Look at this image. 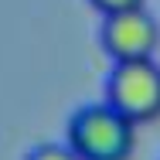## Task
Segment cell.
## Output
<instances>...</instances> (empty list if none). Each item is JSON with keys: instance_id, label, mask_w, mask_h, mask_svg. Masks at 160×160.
<instances>
[{"instance_id": "6da1fadb", "label": "cell", "mask_w": 160, "mask_h": 160, "mask_svg": "<svg viewBox=\"0 0 160 160\" xmlns=\"http://www.w3.org/2000/svg\"><path fill=\"white\" fill-rule=\"evenodd\" d=\"M68 150L78 160H129L136 150V126L109 102L85 106L68 119Z\"/></svg>"}, {"instance_id": "7a4b0ae2", "label": "cell", "mask_w": 160, "mask_h": 160, "mask_svg": "<svg viewBox=\"0 0 160 160\" xmlns=\"http://www.w3.org/2000/svg\"><path fill=\"white\" fill-rule=\"evenodd\" d=\"M106 102L126 116L133 126L160 116V65L150 62H119L109 75Z\"/></svg>"}, {"instance_id": "3957f363", "label": "cell", "mask_w": 160, "mask_h": 160, "mask_svg": "<svg viewBox=\"0 0 160 160\" xmlns=\"http://www.w3.org/2000/svg\"><path fill=\"white\" fill-rule=\"evenodd\" d=\"M102 44L116 58V65L119 62H150L160 44V24L147 7L112 14V17L102 21Z\"/></svg>"}, {"instance_id": "277c9868", "label": "cell", "mask_w": 160, "mask_h": 160, "mask_svg": "<svg viewBox=\"0 0 160 160\" xmlns=\"http://www.w3.org/2000/svg\"><path fill=\"white\" fill-rule=\"evenodd\" d=\"M102 17H112V14H126V10H140L147 7V0H89Z\"/></svg>"}, {"instance_id": "5b68a950", "label": "cell", "mask_w": 160, "mask_h": 160, "mask_svg": "<svg viewBox=\"0 0 160 160\" xmlns=\"http://www.w3.org/2000/svg\"><path fill=\"white\" fill-rule=\"evenodd\" d=\"M28 160H78V157L68 150V143H44V147H38Z\"/></svg>"}]
</instances>
